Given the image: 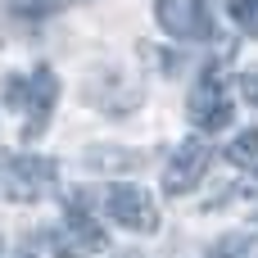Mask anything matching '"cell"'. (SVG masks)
I'll return each instance as SVG.
<instances>
[{
  "label": "cell",
  "instance_id": "obj_1",
  "mask_svg": "<svg viewBox=\"0 0 258 258\" xmlns=\"http://www.w3.org/2000/svg\"><path fill=\"white\" fill-rule=\"evenodd\" d=\"M0 186H5V200L32 204L59 186V163L36 154H0Z\"/></svg>",
  "mask_w": 258,
  "mask_h": 258
},
{
  "label": "cell",
  "instance_id": "obj_2",
  "mask_svg": "<svg viewBox=\"0 0 258 258\" xmlns=\"http://www.w3.org/2000/svg\"><path fill=\"white\" fill-rule=\"evenodd\" d=\"M186 113H190L204 132L231 127V118H236V95H231V82H227V68H222V63H209V68L200 73V82H195V91H190V100H186Z\"/></svg>",
  "mask_w": 258,
  "mask_h": 258
},
{
  "label": "cell",
  "instance_id": "obj_3",
  "mask_svg": "<svg viewBox=\"0 0 258 258\" xmlns=\"http://www.w3.org/2000/svg\"><path fill=\"white\" fill-rule=\"evenodd\" d=\"M104 213L127 231H141V236L159 231V209H154L150 190H141V186H109L104 190Z\"/></svg>",
  "mask_w": 258,
  "mask_h": 258
},
{
  "label": "cell",
  "instance_id": "obj_4",
  "mask_svg": "<svg viewBox=\"0 0 258 258\" xmlns=\"http://www.w3.org/2000/svg\"><path fill=\"white\" fill-rule=\"evenodd\" d=\"M154 18L177 41H209L213 36V18H209V5L204 0H159L154 5Z\"/></svg>",
  "mask_w": 258,
  "mask_h": 258
},
{
  "label": "cell",
  "instance_id": "obj_5",
  "mask_svg": "<svg viewBox=\"0 0 258 258\" xmlns=\"http://www.w3.org/2000/svg\"><path fill=\"white\" fill-rule=\"evenodd\" d=\"M209 159H213L209 141H200V136L181 141L177 154H172V163L163 168V195H186V190H195L200 177L209 172Z\"/></svg>",
  "mask_w": 258,
  "mask_h": 258
},
{
  "label": "cell",
  "instance_id": "obj_6",
  "mask_svg": "<svg viewBox=\"0 0 258 258\" xmlns=\"http://www.w3.org/2000/svg\"><path fill=\"white\" fill-rule=\"evenodd\" d=\"M54 100H59V77H54V68H36L32 77H27V141H36L41 132H45V122H50V113H54Z\"/></svg>",
  "mask_w": 258,
  "mask_h": 258
},
{
  "label": "cell",
  "instance_id": "obj_7",
  "mask_svg": "<svg viewBox=\"0 0 258 258\" xmlns=\"http://www.w3.org/2000/svg\"><path fill=\"white\" fill-rule=\"evenodd\" d=\"M63 222H68V236L77 240V249H109V231L86 213V200H82V190H73L68 195V204H63Z\"/></svg>",
  "mask_w": 258,
  "mask_h": 258
},
{
  "label": "cell",
  "instance_id": "obj_8",
  "mask_svg": "<svg viewBox=\"0 0 258 258\" xmlns=\"http://www.w3.org/2000/svg\"><path fill=\"white\" fill-rule=\"evenodd\" d=\"M227 159H231L236 168H254V163H258V127H245V132L231 141Z\"/></svg>",
  "mask_w": 258,
  "mask_h": 258
},
{
  "label": "cell",
  "instance_id": "obj_9",
  "mask_svg": "<svg viewBox=\"0 0 258 258\" xmlns=\"http://www.w3.org/2000/svg\"><path fill=\"white\" fill-rule=\"evenodd\" d=\"M0 100H5V109H27V77H14V73H5L0 77Z\"/></svg>",
  "mask_w": 258,
  "mask_h": 258
},
{
  "label": "cell",
  "instance_id": "obj_10",
  "mask_svg": "<svg viewBox=\"0 0 258 258\" xmlns=\"http://www.w3.org/2000/svg\"><path fill=\"white\" fill-rule=\"evenodd\" d=\"M231 23L245 36H258V0H231Z\"/></svg>",
  "mask_w": 258,
  "mask_h": 258
},
{
  "label": "cell",
  "instance_id": "obj_11",
  "mask_svg": "<svg viewBox=\"0 0 258 258\" xmlns=\"http://www.w3.org/2000/svg\"><path fill=\"white\" fill-rule=\"evenodd\" d=\"M86 163H113L109 172H118V168H136V163H145V154H122V150H95V154H86Z\"/></svg>",
  "mask_w": 258,
  "mask_h": 258
},
{
  "label": "cell",
  "instance_id": "obj_12",
  "mask_svg": "<svg viewBox=\"0 0 258 258\" xmlns=\"http://www.w3.org/2000/svg\"><path fill=\"white\" fill-rule=\"evenodd\" d=\"M240 91L249 95V104L258 109V73H249V77H240Z\"/></svg>",
  "mask_w": 258,
  "mask_h": 258
}]
</instances>
